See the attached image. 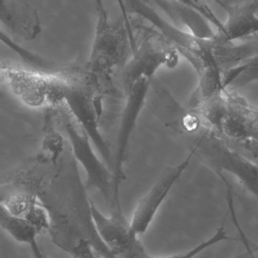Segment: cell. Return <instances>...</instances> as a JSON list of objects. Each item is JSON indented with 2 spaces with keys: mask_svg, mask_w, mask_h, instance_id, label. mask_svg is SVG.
<instances>
[{
  "mask_svg": "<svg viewBox=\"0 0 258 258\" xmlns=\"http://www.w3.org/2000/svg\"><path fill=\"white\" fill-rule=\"evenodd\" d=\"M258 0L230 5L224 30L217 36L224 42H236L258 33Z\"/></svg>",
  "mask_w": 258,
  "mask_h": 258,
  "instance_id": "11",
  "label": "cell"
},
{
  "mask_svg": "<svg viewBox=\"0 0 258 258\" xmlns=\"http://www.w3.org/2000/svg\"><path fill=\"white\" fill-rule=\"evenodd\" d=\"M42 147L49 161L53 164H56L64 150L63 136L54 127L48 126L42 140Z\"/></svg>",
  "mask_w": 258,
  "mask_h": 258,
  "instance_id": "16",
  "label": "cell"
},
{
  "mask_svg": "<svg viewBox=\"0 0 258 258\" xmlns=\"http://www.w3.org/2000/svg\"><path fill=\"white\" fill-rule=\"evenodd\" d=\"M179 54L172 44L155 29L144 28L139 43L123 68L118 71V78L125 94L143 77L153 80L162 67L172 68L178 64Z\"/></svg>",
  "mask_w": 258,
  "mask_h": 258,
  "instance_id": "5",
  "label": "cell"
},
{
  "mask_svg": "<svg viewBox=\"0 0 258 258\" xmlns=\"http://www.w3.org/2000/svg\"><path fill=\"white\" fill-rule=\"evenodd\" d=\"M189 152L225 180L224 173L233 176L258 199V165L233 148L203 118L177 132Z\"/></svg>",
  "mask_w": 258,
  "mask_h": 258,
  "instance_id": "1",
  "label": "cell"
},
{
  "mask_svg": "<svg viewBox=\"0 0 258 258\" xmlns=\"http://www.w3.org/2000/svg\"><path fill=\"white\" fill-rule=\"evenodd\" d=\"M174 1L201 14L212 25L218 28V33H221L224 30V22H222L215 15V12L206 0H174Z\"/></svg>",
  "mask_w": 258,
  "mask_h": 258,
  "instance_id": "17",
  "label": "cell"
},
{
  "mask_svg": "<svg viewBox=\"0 0 258 258\" xmlns=\"http://www.w3.org/2000/svg\"><path fill=\"white\" fill-rule=\"evenodd\" d=\"M230 239H230L229 236H227V233H226L225 231V228H224V224L220 227V228L217 230L216 233L214 234V236H212L210 239L202 242L200 245H197V246L194 247L192 249L186 251L185 253L174 254V255L169 256V257H167L183 258L194 257V256L197 255V254L201 252V251H204V250L207 249V248H210V247L213 246V245H216V244L219 243V242H222V241L230 240Z\"/></svg>",
  "mask_w": 258,
  "mask_h": 258,
  "instance_id": "18",
  "label": "cell"
},
{
  "mask_svg": "<svg viewBox=\"0 0 258 258\" xmlns=\"http://www.w3.org/2000/svg\"><path fill=\"white\" fill-rule=\"evenodd\" d=\"M224 92L202 101L195 110L203 121L221 134L223 122L227 112V99Z\"/></svg>",
  "mask_w": 258,
  "mask_h": 258,
  "instance_id": "14",
  "label": "cell"
},
{
  "mask_svg": "<svg viewBox=\"0 0 258 258\" xmlns=\"http://www.w3.org/2000/svg\"><path fill=\"white\" fill-rule=\"evenodd\" d=\"M257 80L258 53L224 74V85L226 89L243 87Z\"/></svg>",
  "mask_w": 258,
  "mask_h": 258,
  "instance_id": "15",
  "label": "cell"
},
{
  "mask_svg": "<svg viewBox=\"0 0 258 258\" xmlns=\"http://www.w3.org/2000/svg\"><path fill=\"white\" fill-rule=\"evenodd\" d=\"M117 1L123 8L125 15L134 14L151 24L192 65L197 74L208 68H217L224 73L227 60L226 45L216 34L209 39L197 37L165 19L157 9L144 0Z\"/></svg>",
  "mask_w": 258,
  "mask_h": 258,
  "instance_id": "2",
  "label": "cell"
},
{
  "mask_svg": "<svg viewBox=\"0 0 258 258\" xmlns=\"http://www.w3.org/2000/svg\"><path fill=\"white\" fill-rule=\"evenodd\" d=\"M0 27L19 39L31 41L41 33V21L30 0H0Z\"/></svg>",
  "mask_w": 258,
  "mask_h": 258,
  "instance_id": "10",
  "label": "cell"
},
{
  "mask_svg": "<svg viewBox=\"0 0 258 258\" xmlns=\"http://www.w3.org/2000/svg\"><path fill=\"white\" fill-rule=\"evenodd\" d=\"M133 31L125 17L110 19L107 11L98 12L96 26L89 59L85 68L98 77L122 69L136 48Z\"/></svg>",
  "mask_w": 258,
  "mask_h": 258,
  "instance_id": "4",
  "label": "cell"
},
{
  "mask_svg": "<svg viewBox=\"0 0 258 258\" xmlns=\"http://www.w3.org/2000/svg\"><path fill=\"white\" fill-rule=\"evenodd\" d=\"M0 227L17 242L27 244L36 257H42L37 242L39 232L22 217L12 213L6 204L0 202Z\"/></svg>",
  "mask_w": 258,
  "mask_h": 258,
  "instance_id": "13",
  "label": "cell"
},
{
  "mask_svg": "<svg viewBox=\"0 0 258 258\" xmlns=\"http://www.w3.org/2000/svg\"><path fill=\"white\" fill-rule=\"evenodd\" d=\"M248 139L258 143V110L257 115L250 123L248 127Z\"/></svg>",
  "mask_w": 258,
  "mask_h": 258,
  "instance_id": "20",
  "label": "cell"
},
{
  "mask_svg": "<svg viewBox=\"0 0 258 258\" xmlns=\"http://www.w3.org/2000/svg\"><path fill=\"white\" fill-rule=\"evenodd\" d=\"M192 157L189 152L180 163L166 167L151 188L140 198L130 221L131 228L137 236L140 237L147 231L168 194L187 169Z\"/></svg>",
  "mask_w": 258,
  "mask_h": 258,
  "instance_id": "9",
  "label": "cell"
},
{
  "mask_svg": "<svg viewBox=\"0 0 258 258\" xmlns=\"http://www.w3.org/2000/svg\"><path fill=\"white\" fill-rule=\"evenodd\" d=\"M95 6H96L97 12H104L106 11L104 7V3L103 0H95Z\"/></svg>",
  "mask_w": 258,
  "mask_h": 258,
  "instance_id": "21",
  "label": "cell"
},
{
  "mask_svg": "<svg viewBox=\"0 0 258 258\" xmlns=\"http://www.w3.org/2000/svg\"><path fill=\"white\" fill-rule=\"evenodd\" d=\"M257 251H258V245H257V246H256L255 248H254V249L252 250V253L257 252Z\"/></svg>",
  "mask_w": 258,
  "mask_h": 258,
  "instance_id": "23",
  "label": "cell"
},
{
  "mask_svg": "<svg viewBox=\"0 0 258 258\" xmlns=\"http://www.w3.org/2000/svg\"><path fill=\"white\" fill-rule=\"evenodd\" d=\"M147 4L151 6H156L162 12L166 14L168 18L172 20L173 22L178 21L177 19V9L179 3L174 0H144ZM154 8V7H153Z\"/></svg>",
  "mask_w": 258,
  "mask_h": 258,
  "instance_id": "19",
  "label": "cell"
},
{
  "mask_svg": "<svg viewBox=\"0 0 258 258\" xmlns=\"http://www.w3.org/2000/svg\"><path fill=\"white\" fill-rule=\"evenodd\" d=\"M151 79L143 77L132 86L126 93V101L122 112L116 138V148L113 154V198L111 207L113 213H121V186L125 180V163L128 154L131 139L141 115V111L151 87Z\"/></svg>",
  "mask_w": 258,
  "mask_h": 258,
  "instance_id": "6",
  "label": "cell"
},
{
  "mask_svg": "<svg viewBox=\"0 0 258 258\" xmlns=\"http://www.w3.org/2000/svg\"><path fill=\"white\" fill-rule=\"evenodd\" d=\"M63 104L75 118L77 124L84 130L97 152L112 171L113 156L99 128L101 96L98 76L87 69L66 66Z\"/></svg>",
  "mask_w": 258,
  "mask_h": 258,
  "instance_id": "3",
  "label": "cell"
},
{
  "mask_svg": "<svg viewBox=\"0 0 258 258\" xmlns=\"http://www.w3.org/2000/svg\"><path fill=\"white\" fill-rule=\"evenodd\" d=\"M67 116L65 130L70 141L74 159L81 165L86 174V188L97 189L107 201L113 198V173L97 154L90 139L81 127Z\"/></svg>",
  "mask_w": 258,
  "mask_h": 258,
  "instance_id": "8",
  "label": "cell"
},
{
  "mask_svg": "<svg viewBox=\"0 0 258 258\" xmlns=\"http://www.w3.org/2000/svg\"><path fill=\"white\" fill-rule=\"evenodd\" d=\"M91 217L97 235L113 257L151 258L146 252L139 236L131 228L124 214L106 216L89 199Z\"/></svg>",
  "mask_w": 258,
  "mask_h": 258,
  "instance_id": "7",
  "label": "cell"
},
{
  "mask_svg": "<svg viewBox=\"0 0 258 258\" xmlns=\"http://www.w3.org/2000/svg\"><path fill=\"white\" fill-rule=\"evenodd\" d=\"M7 65V63H4V62H0V71H1V72L5 69V68H6Z\"/></svg>",
  "mask_w": 258,
  "mask_h": 258,
  "instance_id": "22",
  "label": "cell"
},
{
  "mask_svg": "<svg viewBox=\"0 0 258 258\" xmlns=\"http://www.w3.org/2000/svg\"><path fill=\"white\" fill-rule=\"evenodd\" d=\"M227 112L223 122L221 135L231 140L248 139L250 123L257 116V110H253L242 97L226 90Z\"/></svg>",
  "mask_w": 258,
  "mask_h": 258,
  "instance_id": "12",
  "label": "cell"
}]
</instances>
